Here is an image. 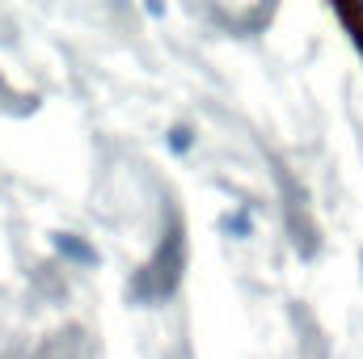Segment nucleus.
<instances>
[{"instance_id":"2","label":"nucleus","mask_w":363,"mask_h":359,"mask_svg":"<svg viewBox=\"0 0 363 359\" xmlns=\"http://www.w3.org/2000/svg\"><path fill=\"white\" fill-rule=\"evenodd\" d=\"M190 148V127H174L169 131V153H186Z\"/></svg>"},{"instance_id":"1","label":"nucleus","mask_w":363,"mask_h":359,"mask_svg":"<svg viewBox=\"0 0 363 359\" xmlns=\"http://www.w3.org/2000/svg\"><path fill=\"white\" fill-rule=\"evenodd\" d=\"M55 245H60L64 254H72V258H85V263H93V250H89V245H77V241H72V237H64V233L55 237Z\"/></svg>"}]
</instances>
